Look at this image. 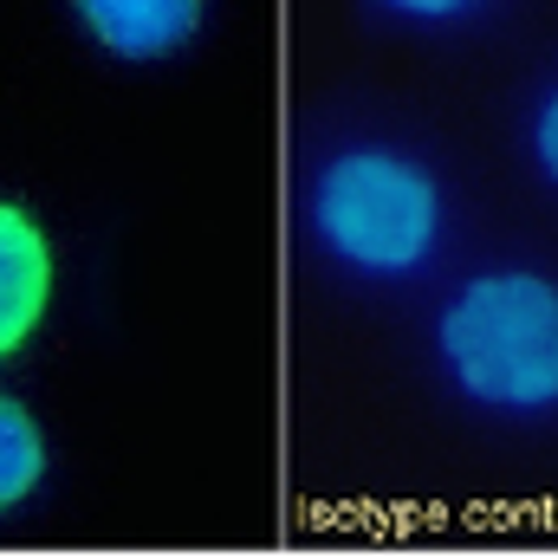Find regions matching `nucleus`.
<instances>
[{
	"instance_id": "1",
	"label": "nucleus",
	"mask_w": 558,
	"mask_h": 558,
	"mask_svg": "<svg viewBox=\"0 0 558 558\" xmlns=\"http://www.w3.org/2000/svg\"><path fill=\"white\" fill-rule=\"evenodd\" d=\"M435 357L487 416L558 410V279L533 267L461 279L435 318Z\"/></svg>"
},
{
	"instance_id": "2",
	"label": "nucleus",
	"mask_w": 558,
	"mask_h": 558,
	"mask_svg": "<svg viewBox=\"0 0 558 558\" xmlns=\"http://www.w3.org/2000/svg\"><path fill=\"white\" fill-rule=\"evenodd\" d=\"M312 241L364 279H403L435 260L448 202L435 169L390 143H351L331 149L305 189Z\"/></svg>"
},
{
	"instance_id": "3",
	"label": "nucleus",
	"mask_w": 558,
	"mask_h": 558,
	"mask_svg": "<svg viewBox=\"0 0 558 558\" xmlns=\"http://www.w3.org/2000/svg\"><path fill=\"white\" fill-rule=\"evenodd\" d=\"M52 286H59L52 234L26 202L0 195V364L33 344V331L52 312Z\"/></svg>"
},
{
	"instance_id": "4",
	"label": "nucleus",
	"mask_w": 558,
	"mask_h": 558,
	"mask_svg": "<svg viewBox=\"0 0 558 558\" xmlns=\"http://www.w3.org/2000/svg\"><path fill=\"white\" fill-rule=\"evenodd\" d=\"M72 20L85 39L124 65H156L195 46L208 0H72Z\"/></svg>"
},
{
	"instance_id": "5",
	"label": "nucleus",
	"mask_w": 558,
	"mask_h": 558,
	"mask_svg": "<svg viewBox=\"0 0 558 558\" xmlns=\"http://www.w3.org/2000/svg\"><path fill=\"white\" fill-rule=\"evenodd\" d=\"M46 468H52V448H46V428L39 416L0 390V520L20 513L39 487H46Z\"/></svg>"
},
{
	"instance_id": "6",
	"label": "nucleus",
	"mask_w": 558,
	"mask_h": 558,
	"mask_svg": "<svg viewBox=\"0 0 558 558\" xmlns=\"http://www.w3.org/2000/svg\"><path fill=\"white\" fill-rule=\"evenodd\" d=\"M533 162H539V175L558 189V85L546 92V105L533 111Z\"/></svg>"
},
{
	"instance_id": "7",
	"label": "nucleus",
	"mask_w": 558,
	"mask_h": 558,
	"mask_svg": "<svg viewBox=\"0 0 558 558\" xmlns=\"http://www.w3.org/2000/svg\"><path fill=\"white\" fill-rule=\"evenodd\" d=\"M384 13H397V20H422V26H441V20H461V13H474V7H487V0H377Z\"/></svg>"
}]
</instances>
